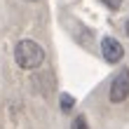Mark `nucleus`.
Segmentation results:
<instances>
[{
  "instance_id": "f257e3e1",
  "label": "nucleus",
  "mask_w": 129,
  "mask_h": 129,
  "mask_svg": "<svg viewBox=\"0 0 129 129\" xmlns=\"http://www.w3.org/2000/svg\"><path fill=\"white\" fill-rule=\"evenodd\" d=\"M14 59H17V63L21 68L33 71V68L42 66V61H45V49L35 40H21L17 47H14Z\"/></svg>"
},
{
  "instance_id": "f03ea898",
  "label": "nucleus",
  "mask_w": 129,
  "mask_h": 129,
  "mask_svg": "<svg viewBox=\"0 0 129 129\" xmlns=\"http://www.w3.org/2000/svg\"><path fill=\"white\" fill-rule=\"evenodd\" d=\"M129 96V68H122L115 80L110 82V101L113 103H122Z\"/></svg>"
},
{
  "instance_id": "7ed1b4c3",
  "label": "nucleus",
  "mask_w": 129,
  "mask_h": 129,
  "mask_svg": "<svg viewBox=\"0 0 129 129\" xmlns=\"http://www.w3.org/2000/svg\"><path fill=\"white\" fill-rule=\"evenodd\" d=\"M101 54H103V59L108 63H117V61H122V56H124V47L115 38H103L101 40Z\"/></svg>"
},
{
  "instance_id": "20e7f679",
  "label": "nucleus",
  "mask_w": 129,
  "mask_h": 129,
  "mask_svg": "<svg viewBox=\"0 0 129 129\" xmlns=\"http://www.w3.org/2000/svg\"><path fill=\"white\" fill-rule=\"evenodd\" d=\"M73 106H75L73 96H71V94H61V110H63V113H71Z\"/></svg>"
},
{
  "instance_id": "39448f33",
  "label": "nucleus",
  "mask_w": 129,
  "mask_h": 129,
  "mask_svg": "<svg viewBox=\"0 0 129 129\" xmlns=\"http://www.w3.org/2000/svg\"><path fill=\"white\" fill-rule=\"evenodd\" d=\"M71 129H89V127H87V120H85V115H78V117H75Z\"/></svg>"
},
{
  "instance_id": "423d86ee",
  "label": "nucleus",
  "mask_w": 129,
  "mask_h": 129,
  "mask_svg": "<svg viewBox=\"0 0 129 129\" xmlns=\"http://www.w3.org/2000/svg\"><path fill=\"white\" fill-rule=\"evenodd\" d=\"M106 7H110V10H120V5H122V0H101Z\"/></svg>"
},
{
  "instance_id": "0eeeda50",
  "label": "nucleus",
  "mask_w": 129,
  "mask_h": 129,
  "mask_svg": "<svg viewBox=\"0 0 129 129\" xmlns=\"http://www.w3.org/2000/svg\"><path fill=\"white\" fill-rule=\"evenodd\" d=\"M124 31H127V35H129V21H127V24H124Z\"/></svg>"
},
{
  "instance_id": "6e6552de",
  "label": "nucleus",
  "mask_w": 129,
  "mask_h": 129,
  "mask_svg": "<svg viewBox=\"0 0 129 129\" xmlns=\"http://www.w3.org/2000/svg\"><path fill=\"white\" fill-rule=\"evenodd\" d=\"M31 3H33V0H31Z\"/></svg>"
}]
</instances>
